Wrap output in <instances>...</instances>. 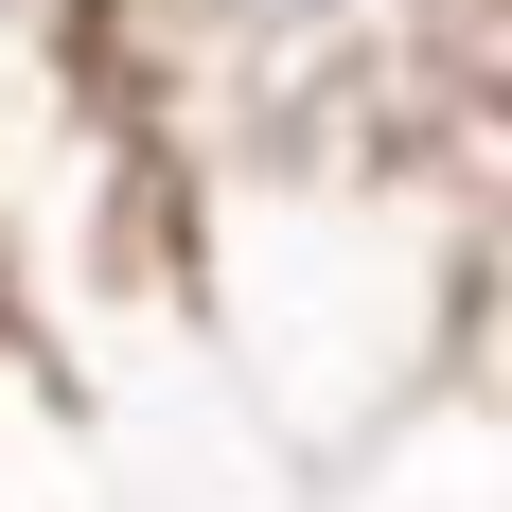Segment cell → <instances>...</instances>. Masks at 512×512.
Here are the masks:
<instances>
[{
    "instance_id": "2",
    "label": "cell",
    "mask_w": 512,
    "mask_h": 512,
    "mask_svg": "<svg viewBox=\"0 0 512 512\" xmlns=\"http://www.w3.org/2000/svg\"><path fill=\"white\" fill-rule=\"evenodd\" d=\"M53 18H71V0H0V36H53Z\"/></svg>"
},
{
    "instance_id": "1",
    "label": "cell",
    "mask_w": 512,
    "mask_h": 512,
    "mask_svg": "<svg viewBox=\"0 0 512 512\" xmlns=\"http://www.w3.org/2000/svg\"><path fill=\"white\" fill-rule=\"evenodd\" d=\"M212 36L248 53L265 89H371V71H389V18H407V0H195Z\"/></svg>"
},
{
    "instance_id": "3",
    "label": "cell",
    "mask_w": 512,
    "mask_h": 512,
    "mask_svg": "<svg viewBox=\"0 0 512 512\" xmlns=\"http://www.w3.org/2000/svg\"><path fill=\"white\" fill-rule=\"evenodd\" d=\"M477 265H495V301H512V212H495V248H477Z\"/></svg>"
}]
</instances>
